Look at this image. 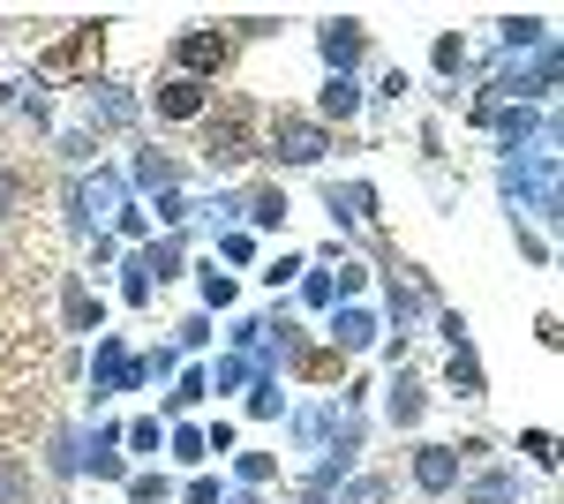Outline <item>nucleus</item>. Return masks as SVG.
<instances>
[{
	"mask_svg": "<svg viewBox=\"0 0 564 504\" xmlns=\"http://www.w3.org/2000/svg\"><path fill=\"white\" fill-rule=\"evenodd\" d=\"M257 159L316 173L332 159V128L316 121V114H302V106H271V114H263V136H257Z\"/></svg>",
	"mask_w": 564,
	"mask_h": 504,
	"instance_id": "nucleus-1",
	"label": "nucleus"
},
{
	"mask_svg": "<svg viewBox=\"0 0 564 504\" xmlns=\"http://www.w3.org/2000/svg\"><path fill=\"white\" fill-rule=\"evenodd\" d=\"M257 159V106L249 98H218L204 114V167L212 173H241Z\"/></svg>",
	"mask_w": 564,
	"mask_h": 504,
	"instance_id": "nucleus-2",
	"label": "nucleus"
},
{
	"mask_svg": "<svg viewBox=\"0 0 564 504\" xmlns=\"http://www.w3.org/2000/svg\"><path fill=\"white\" fill-rule=\"evenodd\" d=\"M129 204V173H113V167H98V173H76L68 181V234H106V218Z\"/></svg>",
	"mask_w": 564,
	"mask_h": 504,
	"instance_id": "nucleus-3",
	"label": "nucleus"
},
{
	"mask_svg": "<svg viewBox=\"0 0 564 504\" xmlns=\"http://www.w3.org/2000/svg\"><path fill=\"white\" fill-rule=\"evenodd\" d=\"M151 369L121 332H98V354H90V399H113V392H143Z\"/></svg>",
	"mask_w": 564,
	"mask_h": 504,
	"instance_id": "nucleus-4",
	"label": "nucleus"
},
{
	"mask_svg": "<svg viewBox=\"0 0 564 504\" xmlns=\"http://www.w3.org/2000/svg\"><path fill=\"white\" fill-rule=\"evenodd\" d=\"M226 61H234L226 23H188V31H174V76H188V84H212Z\"/></svg>",
	"mask_w": 564,
	"mask_h": 504,
	"instance_id": "nucleus-5",
	"label": "nucleus"
},
{
	"mask_svg": "<svg viewBox=\"0 0 564 504\" xmlns=\"http://www.w3.org/2000/svg\"><path fill=\"white\" fill-rule=\"evenodd\" d=\"M316 61H324V76H354L369 61V23L361 15H324L316 23Z\"/></svg>",
	"mask_w": 564,
	"mask_h": 504,
	"instance_id": "nucleus-6",
	"label": "nucleus"
},
{
	"mask_svg": "<svg viewBox=\"0 0 564 504\" xmlns=\"http://www.w3.org/2000/svg\"><path fill=\"white\" fill-rule=\"evenodd\" d=\"M324 317H332L324 339H332V354H339V362H347V354H369V346L384 339V317H377V309H361V301H332Z\"/></svg>",
	"mask_w": 564,
	"mask_h": 504,
	"instance_id": "nucleus-7",
	"label": "nucleus"
},
{
	"mask_svg": "<svg viewBox=\"0 0 564 504\" xmlns=\"http://www.w3.org/2000/svg\"><path fill=\"white\" fill-rule=\"evenodd\" d=\"M135 114H143V98H135V90L98 84V76L84 84V128H90V136H121V128H135Z\"/></svg>",
	"mask_w": 564,
	"mask_h": 504,
	"instance_id": "nucleus-8",
	"label": "nucleus"
},
{
	"mask_svg": "<svg viewBox=\"0 0 564 504\" xmlns=\"http://www.w3.org/2000/svg\"><path fill=\"white\" fill-rule=\"evenodd\" d=\"M430 317V279L422 271H384V332H399V339H414V324Z\"/></svg>",
	"mask_w": 564,
	"mask_h": 504,
	"instance_id": "nucleus-9",
	"label": "nucleus"
},
{
	"mask_svg": "<svg viewBox=\"0 0 564 504\" xmlns=\"http://www.w3.org/2000/svg\"><path fill=\"white\" fill-rule=\"evenodd\" d=\"M459 482H467V460H459L452 444H414V490L430 504H444Z\"/></svg>",
	"mask_w": 564,
	"mask_h": 504,
	"instance_id": "nucleus-10",
	"label": "nucleus"
},
{
	"mask_svg": "<svg viewBox=\"0 0 564 504\" xmlns=\"http://www.w3.org/2000/svg\"><path fill=\"white\" fill-rule=\"evenodd\" d=\"M76 444H84V474H98V482H129L121 421H90V429H76Z\"/></svg>",
	"mask_w": 564,
	"mask_h": 504,
	"instance_id": "nucleus-11",
	"label": "nucleus"
},
{
	"mask_svg": "<svg viewBox=\"0 0 564 504\" xmlns=\"http://www.w3.org/2000/svg\"><path fill=\"white\" fill-rule=\"evenodd\" d=\"M324 211H332L339 234H347V226H369V218H377V181H339V173H324Z\"/></svg>",
	"mask_w": 564,
	"mask_h": 504,
	"instance_id": "nucleus-12",
	"label": "nucleus"
},
{
	"mask_svg": "<svg viewBox=\"0 0 564 504\" xmlns=\"http://www.w3.org/2000/svg\"><path fill=\"white\" fill-rule=\"evenodd\" d=\"M61 332H106V301H98V287H90L84 271H61Z\"/></svg>",
	"mask_w": 564,
	"mask_h": 504,
	"instance_id": "nucleus-13",
	"label": "nucleus"
},
{
	"mask_svg": "<svg viewBox=\"0 0 564 504\" xmlns=\"http://www.w3.org/2000/svg\"><path fill=\"white\" fill-rule=\"evenodd\" d=\"M129 181L143 189V204H151V196H174L181 181H188V167H181V159L166 151V143H143V151L129 159Z\"/></svg>",
	"mask_w": 564,
	"mask_h": 504,
	"instance_id": "nucleus-14",
	"label": "nucleus"
},
{
	"mask_svg": "<svg viewBox=\"0 0 564 504\" xmlns=\"http://www.w3.org/2000/svg\"><path fill=\"white\" fill-rule=\"evenodd\" d=\"M151 114H159V121H204V114H212V84L159 76V90H151Z\"/></svg>",
	"mask_w": 564,
	"mask_h": 504,
	"instance_id": "nucleus-15",
	"label": "nucleus"
},
{
	"mask_svg": "<svg viewBox=\"0 0 564 504\" xmlns=\"http://www.w3.org/2000/svg\"><path fill=\"white\" fill-rule=\"evenodd\" d=\"M452 497L459 504H527V474L520 467H481V474H467Z\"/></svg>",
	"mask_w": 564,
	"mask_h": 504,
	"instance_id": "nucleus-16",
	"label": "nucleus"
},
{
	"mask_svg": "<svg viewBox=\"0 0 564 504\" xmlns=\"http://www.w3.org/2000/svg\"><path fill=\"white\" fill-rule=\"evenodd\" d=\"M181 264H188V234H151V242L135 249V271H143L151 287H166V279H181Z\"/></svg>",
	"mask_w": 564,
	"mask_h": 504,
	"instance_id": "nucleus-17",
	"label": "nucleus"
},
{
	"mask_svg": "<svg viewBox=\"0 0 564 504\" xmlns=\"http://www.w3.org/2000/svg\"><path fill=\"white\" fill-rule=\"evenodd\" d=\"M361 98H369V90H361V76H324V84H316V121L332 128H347V121H361Z\"/></svg>",
	"mask_w": 564,
	"mask_h": 504,
	"instance_id": "nucleus-18",
	"label": "nucleus"
},
{
	"mask_svg": "<svg viewBox=\"0 0 564 504\" xmlns=\"http://www.w3.org/2000/svg\"><path fill=\"white\" fill-rule=\"evenodd\" d=\"M497 45H505V61H520V53L557 45V31H550V15H505V23H497Z\"/></svg>",
	"mask_w": 564,
	"mask_h": 504,
	"instance_id": "nucleus-19",
	"label": "nucleus"
},
{
	"mask_svg": "<svg viewBox=\"0 0 564 504\" xmlns=\"http://www.w3.org/2000/svg\"><path fill=\"white\" fill-rule=\"evenodd\" d=\"M422 415H430V392L399 369V377L384 384V421H391V429H422Z\"/></svg>",
	"mask_w": 564,
	"mask_h": 504,
	"instance_id": "nucleus-20",
	"label": "nucleus"
},
{
	"mask_svg": "<svg viewBox=\"0 0 564 504\" xmlns=\"http://www.w3.org/2000/svg\"><path fill=\"white\" fill-rule=\"evenodd\" d=\"M444 384H452L459 399H489V369H481L475 339H459V346H452V362H444Z\"/></svg>",
	"mask_w": 564,
	"mask_h": 504,
	"instance_id": "nucleus-21",
	"label": "nucleus"
},
{
	"mask_svg": "<svg viewBox=\"0 0 564 504\" xmlns=\"http://www.w3.org/2000/svg\"><path fill=\"white\" fill-rule=\"evenodd\" d=\"M286 189H279V181H263V189H249V196H241V226H249V234H257V226H286Z\"/></svg>",
	"mask_w": 564,
	"mask_h": 504,
	"instance_id": "nucleus-22",
	"label": "nucleus"
},
{
	"mask_svg": "<svg viewBox=\"0 0 564 504\" xmlns=\"http://www.w3.org/2000/svg\"><path fill=\"white\" fill-rule=\"evenodd\" d=\"M212 399V384H204V369H181L174 377V392H166V407H159V421H188L196 407Z\"/></svg>",
	"mask_w": 564,
	"mask_h": 504,
	"instance_id": "nucleus-23",
	"label": "nucleus"
},
{
	"mask_svg": "<svg viewBox=\"0 0 564 504\" xmlns=\"http://www.w3.org/2000/svg\"><path fill=\"white\" fill-rule=\"evenodd\" d=\"M430 68L444 76V84H459V76L475 68V53H467V39H459V31H436V39H430Z\"/></svg>",
	"mask_w": 564,
	"mask_h": 504,
	"instance_id": "nucleus-24",
	"label": "nucleus"
},
{
	"mask_svg": "<svg viewBox=\"0 0 564 504\" xmlns=\"http://www.w3.org/2000/svg\"><path fill=\"white\" fill-rule=\"evenodd\" d=\"M45 474H53V482H76V474H84V444H76V429H53V437H45Z\"/></svg>",
	"mask_w": 564,
	"mask_h": 504,
	"instance_id": "nucleus-25",
	"label": "nucleus"
},
{
	"mask_svg": "<svg viewBox=\"0 0 564 504\" xmlns=\"http://www.w3.org/2000/svg\"><path fill=\"white\" fill-rule=\"evenodd\" d=\"M196 294H204V317H212V309H234L241 301V279L218 271V264H196Z\"/></svg>",
	"mask_w": 564,
	"mask_h": 504,
	"instance_id": "nucleus-26",
	"label": "nucleus"
},
{
	"mask_svg": "<svg viewBox=\"0 0 564 504\" xmlns=\"http://www.w3.org/2000/svg\"><path fill=\"white\" fill-rule=\"evenodd\" d=\"M249 377H257V362H249V354H218L212 369H204L212 399H226V392H249Z\"/></svg>",
	"mask_w": 564,
	"mask_h": 504,
	"instance_id": "nucleus-27",
	"label": "nucleus"
},
{
	"mask_svg": "<svg viewBox=\"0 0 564 504\" xmlns=\"http://www.w3.org/2000/svg\"><path fill=\"white\" fill-rule=\"evenodd\" d=\"M181 482L166 474V467H143V474H129V504H174Z\"/></svg>",
	"mask_w": 564,
	"mask_h": 504,
	"instance_id": "nucleus-28",
	"label": "nucleus"
},
{
	"mask_svg": "<svg viewBox=\"0 0 564 504\" xmlns=\"http://www.w3.org/2000/svg\"><path fill=\"white\" fill-rule=\"evenodd\" d=\"M121 444H129V452H143V460H159V452H166V421H159V415L121 421Z\"/></svg>",
	"mask_w": 564,
	"mask_h": 504,
	"instance_id": "nucleus-29",
	"label": "nucleus"
},
{
	"mask_svg": "<svg viewBox=\"0 0 564 504\" xmlns=\"http://www.w3.org/2000/svg\"><path fill=\"white\" fill-rule=\"evenodd\" d=\"M241 407H249V421H279V415H286V392H279V377H263V369H257Z\"/></svg>",
	"mask_w": 564,
	"mask_h": 504,
	"instance_id": "nucleus-30",
	"label": "nucleus"
},
{
	"mask_svg": "<svg viewBox=\"0 0 564 504\" xmlns=\"http://www.w3.org/2000/svg\"><path fill=\"white\" fill-rule=\"evenodd\" d=\"M166 452H174L181 467H204L212 452H204V429L196 421H166Z\"/></svg>",
	"mask_w": 564,
	"mask_h": 504,
	"instance_id": "nucleus-31",
	"label": "nucleus"
},
{
	"mask_svg": "<svg viewBox=\"0 0 564 504\" xmlns=\"http://www.w3.org/2000/svg\"><path fill=\"white\" fill-rule=\"evenodd\" d=\"M332 504H391V474H347Z\"/></svg>",
	"mask_w": 564,
	"mask_h": 504,
	"instance_id": "nucleus-32",
	"label": "nucleus"
},
{
	"mask_svg": "<svg viewBox=\"0 0 564 504\" xmlns=\"http://www.w3.org/2000/svg\"><path fill=\"white\" fill-rule=\"evenodd\" d=\"M106 234H113V242H135V249H143V242H151V211H143V196H129V204L113 211V226H106Z\"/></svg>",
	"mask_w": 564,
	"mask_h": 504,
	"instance_id": "nucleus-33",
	"label": "nucleus"
},
{
	"mask_svg": "<svg viewBox=\"0 0 564 504\" xmlns=\"http://www.w3.org/2000/svg\"><path fill=\"white\" fill-rule=\"evenodd\" d=\"M234 482H241V490L279 482V452H234Z\"/></svg>",
	"mask_w": 564,
	"mask_h": 504,
	"instance_id": "nucleus-34",
	"label": "nucleus"
},
{
	"mask_svg": "<svg viewBox=\"0 0 564 504\" xmlns=\"http://www.w3.org/2000/svg\"><path fill=\"white\" fill-rule=\"evenodd\" d=\"M302 271H308V256H302V249H279V256H271V264L257 271V279H263V294H279V287H294Z\"/></svg>",
	"mask_w": 564,
	"mask_h": 504,
	"instance_id": "nucleus-35",
	"label": "nucleus"
},
{
	"mask_svg": "<svg viewBox=\"0 0 564 504\" xmlns=\"http://www.w3.org/2000/svg\"><path fill=\"white\" fill-rule=\"evenodd\" d=\"M31 490H39L31 467L15 460V452H0V504H31Z\"/></svg>",
	"mask_w": 564,
	"mask_h": 504,
	"instance_id": "nucleus-36",
	"label": "nucleus"
},
{
	"mask_svg": "<svg viewBox=\"0 0 564 504\" xmlns=\"http://www.w3.org/2000/svg\"><path fill=\"white\" fill-rule=\"evenodd\" d=\"M53 151H61V167H68V173H90V159H98V136H90V128H68Z\"/></svg>",
	"mask_w": 564,
	"mask_h": 504,
	"instance_id": "nucleus-37",
	"label": "nucleus"
},
{
	"mask_svg": "<svg viewBox=\"0 0 564 504\" xmlns=\"http://www.w3.org/2000/svg\"><path fill=\"white\" fill-rule=\"evenodd\" d=\"M263 339H271V324H263V317H234V324H226V354H257Z\"/></svg>",
	"mask_w": 564,
	"mask_h": 504,
	"instance_id": "nucleus-38",
	"label": "nucleus"
},
{
	"mask_svg": "<svg viewBox=\"0 0 564 504\" xmlns=\"http://www.w3.org/2000/svg\"><path fill=\"white\" fill-rule=\"evenodd\" d=\"M294 294H302V309H332V301H339V294H332V271H316V264L294 279Z\"/></svg>",
	"mask_w": 564,
	"mask_h": 504,
	"instance_id": "nucleus-39",
	"label": "nucleus"
},
{
	"mask_svg": "<svg viewBox=\"0 0 564 504\" xmlns=\"http://www.w3.org/2000/svg\"><path fill=\"white\" fill-rule=\"evenodd\" d=\"M361 287H369V264H354V256H339V264H332V294H339V301H354Z\"/></svg>",
	"mask_w": 564,
	"mask_h": 504,
	"instance_id": "nucleus-40",
	"label": "nucleus"
},
{
	"mask_svg": "<svg viewBox=\"0 0 564 504\" xmlns=\"http://www.w3.org/2000/svg\"><path fill=\"white\" fill-rule=\"evenodd\" d=\"M196 346H212V317H204V309L174 324V354H196Z\"/></svg>",
	"mask_w": 564,
	"mask_h": 504,
	"instance_id": "nucleus-41",
	"label": "nucleus"
},
{
	"mask_svg": "<svg viewBox=\"0 0 564 504\" xmlns=\"http://www.w3.org/2000/svg\"><path fill=\"white\" fill-rule=\"evenodd\" d=\"M121 301H129V309H151V301H159V287H151V279L135 271V256L121 264Z\"/></svg>",
	"mask_w": 564,
	"mask_h": 504,
	"instance_id": "nucleus-42",
	"label": "nucleus"
},
{
	"mask_svg": "<svg viewBox=\"0 0 564 504\" xmlns=\"http://www.w3.org/2000/svg\"><path fill=\"white\" fill-rule=\"evenodd\" d=\"M249 256H257V234L249 226H226L218 234V264H249Z\"/></svg>",
	"mask_w": 564,
	"mask_h": 504,
	"instance_id": "nucleus-43",
	"label": "nucleus"
},
{
	"mask_svg": "<svg viewBox=\"0 0 564 504\" xmlns=\"http://www.w3.org/2000/svg\"><path fill=\"white\" fill-rule=\"evenodd\" d=\"M286 23L279 15H241V23H226V39H279Z\"/></svg>",
	"mask_w": 564,
	"mask_h": 504,
	"instance_id": "nucleus-44",
	"label": "nucleus"
},
{
	"mask_svg": "<svg viewBox=\"0 0 564 504\" xmlns=\"http://www.w3.org/2000/svg\"><path fill=\"white\" fill-rule=\"evenodd\" d=\"M15 106H23V121H31V128H45V121H53V98H45L39 84H23V98H15Z\"/></svg>",
	"mask_w": 564,
	"mask_h": 504,
	"instance_id": "nucleus-45",
	"label": "nucleus"
},
{
	"mask_svg": "<svg viewBox=\"0 0 564 504\" xmlns=\"http://www.w3.org/2000/svg\"><path fill=\"white\" fill-rule=\"evenodd\" d=\"M218 497H226L218 474H188V482H181V504H218Z\"/></svg>",
	"mask_w": 564,
	"mask_h": 504,
	"instance_id": "nucleus-46",
	"label": "nucleus"
},
{
	"mask_svg": "<svg viewBox=\"0 0 564 504\" xmlns=\"http://www.w3.org/2000/svg\"><path fill=\"white\" fill-rule=\"evenodd\" d=\"M520 444H527V460H534V467H557V437H550V429H527Z\"/></svg>",
	"mask_w": 564,
	"mask_h": 504,
	"instance_id": "nucleus-47",
	"label": "nucleus"
},
{
	"mask_svg": "<svg viewBox=\"0 0 564 504\" xmlns=\"http://www.w3.org/2000/svg\"><path fill=\"white\" fill-rule=\"evenodd\" d=\"M286 437H294V452H316V407H302V415L286 421Z\"/></svg>",
	"mask_w": 564,
	"mask_h": 504,
	"instance_id": "nucleus-48",
	"label": "nucleus"
},
{
	"mask_svg": "<svg viewBox=\"0 0 564 504\" xmlns=\"http://www.w3.org/2000/svg\"><path fill=\"white\" fill-rule=\"evenodd\" d=\"M143 369H151V384H159V377H181V354H174V346H151V354H143Z\"/></svg>",
	"mask_w": 564,
	"mask_h": 504,
	"instance_id": "nucleus-49",
	"label": "nucleus"
},
{
	"mask_svg": "<svg viewBox=\"0 0 564 504\" xmlns=\"http://www.w3.org/2000/svg\"><path fill=\"white\" fill-rule=\"evenodd\" d=\"M406 90H414V76H406V68H384V76H377V98H391V106H399Z\"/></svg>",
	"mask_w": 564,
	"mask_h": 504,
	"instance_id": "nucleus-50",
	"label": "nucleus"
},
{
	"mask_svg": "<svg viewBox=\"0 0 564 504\" xmlns=\"http://www.w3.org/2000/svg\"><path fill=\"white\" fill-rule=\"evenodd\" d=\"M106 264H121V242L113 234H90V271H106Z\"/></svg>",
	"mask_w": 564,
	"mask_h": 504,
	"instance_id": "nucleus-51",
	"label": "nucleus"
},
{
	"mask_svg": "<svg viewBox=\"0 0 564 504\" xmlns=\"http://www.w3.org/2000/svg\"><path fill=\"white\" fill-rule=\"evenodd\" d=\"M436 339L459 346V339H467V317H459V309H436Z\"/></svg>",
	"mask_w": 564,
	"mask_h": 504,
	"instance_id": "nucleus-52",
	"label": "nucleus"
},
{
	"mask_svg": "<svg viewBox=\"0 0 564 504\" xmlns=\"http://www.w3.org/2000/svg\"><path fill=\"white\" fill-rule=\"evenodd\" d=\"M15 196H23V189H15V173L0 167V226H8V218H15Z\"/></svg>",
	"mask_w": 564,
	"mask_h": 504,
	"instance_id": "nucleus-53",
	"label": "nucleus"
},
{
	"mask_svg": "<svg viewBox=\"0 0 564 504\" xmlns=\"http://www.w3.org/2000/svg\"><path fill=\"white\" fill-rule=\"evenodd\" d=\"M218 504H263V497H257V490H226Z\"/></svg>",
	"mask_w": 564,
	"mask_h": 504,
	"instance_id": "nucleus-54",
	"label": "nucleus"
}]
</instances>
